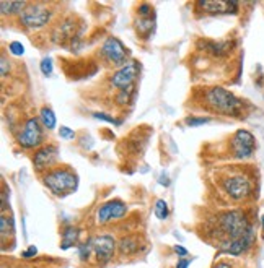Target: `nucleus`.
Instances as JSON below:
<instances>
[{
  "label": "nucleus",
  "instance_id": "f257e3e1",
  "mask_svg": "<svg viewBox=\"0 0 264 268\" xmlns=\"http://www.w3.org/2000/svg\"><path fill=\"white\" fill-rule=\"evenodd\" d=\"M206 106L210 111H214L217 114H224V115H232V117H236L240 115L243 111V101L238 100L233 93H230L225 88L220 86H214L206 91Z\"/></svg>",
  "mask_w": 264,
  "mask_h": 268
},
{
  "label": "nucleus",
  "instance_id": "f03ea898",
  "mask_svg": "<svg viewBox=\"0 0 264 268\" xmlns=\"http://www.w3.org/2000/svg\"><path fill=\"white\" fill-rule=\"evenodd\" d=\"M42 181L44 185L57 197H67L78 187V177L70 167H52L42 177Z\"/></svg>",
  "mask_w": 264,
  "mask_h": 268
},
{
  "label": "nucleus",
  "instance_id": "7ed1b4c3",
  "mask_svg": "<svg viewBox=\"0 0 264 268\" xmlns=\"http://www.w3.org/2000/svg\"><path fill=\"white\" fill-rule=\"evenodd\" d=\"M217 220H218L217 221L218 228L222 229V232L230 240H235V239L245 236L246 232L251 229L246 214L240 210L225 211L222 214H218ZM230 240H228V242H230Z\"/></svg>",
  "mask_w": 264,
  "mask_h": 268
},
{
  "label": "nucleus",
  "instance_id": "20e7f679",
  "mask_svg": "<svg viewBox=\"0 0 264 268\" xmlns=\"http://www.w3.org/2000/svg\"><path fill=\"white\" fill-rule=\"evenodd\" d=\"M18 145L23 150H34L41 147V143L44 140V133L41 127V120L38 117H31L25 122L21 130L18 132Z\"/></svg>",
  "mask_w": 264,
  "mask_h": 268
},
{
  "label": "nucleus",
  "instance_id": "39448f33",
  "mask_svg": "<svg viewBox=\"0 0 264 268\" xmlns=\"http://www.w3.org/2000/svg\"><path fill=\"white\" fill-rule=\"evenodd\" d=\"M51 16L52 12L46 5L36 4V5H28L25 8V12L20 15V21L30 30H39L49 23Z\"/></svg>",
  "mask_w": 264,
  "mask_h": 268
},
{
  "label": "nucleus",
  "instance_id": "423d86ee",
  "mask_svg": "<svg viewBox=\"0 0 264 268\" xmlns=\"http://www.w3.org/2000/svg\"><path fill=\"white\" fill-rule=\"evenodd\" d=\"M254 150H256V140H254L253 133L248 130H236L232 138V153L238 159H246L253 156Z\"/></svg>",
  "mask_w": 264,
  "mask_h": 268
},
{
  "label": "nucleus",
  "instance_id": "0eeeda50",
  "mask_svg": "<svg viewBox=\"0 0 264 268\" xmlns=\"http://www.w3.org/2000/svg\"><path fill=\"white\" fill-rule=\"evenodd\" d=\"M222 185H224L225 192L230 195V199H233L236 202L248 199V197L251 195V190H253L250 179L245 177V176H240V174L227 177L222 182Z\"/></svg>",
  "mask_w": 264,
  "mask_h": 268
},
{
  "label": "nucleus",
  "instance_id": "6e6552de",
  "mask_svg": "<svg viewBox=\"0 0 264 268\" xmlns=\"http://www.w3.org/2000/svg\"><path fill=\"white\" fill-rule=\"evenodd\" d=\"M101 52L114 67H124L127 64V49L118 38H108L104 41Z\"/></svg>",
  "mask_w": 264,
  "mask_h": 268
},
{
  "label": "nucleus",
  "instance_id": "1a4fd4ad",
  "mask_svg": "<svg viewBox=\"0 0 264 268\" xmlns=\"http://www.w3.org/2000/svg\"><path fill=\"white\" fill-rule=\"evenodd\" d=\"M92 244H93V252L96 260L100 263H108L114 255V250H116V242H114L113 236L100 234L92 239Z\"/></svg>",
  "mask_w": 264,
  "mask_h": 268
},
{
  "label": "nucleus",
  "instance_id": "9d476101",
  "mask_svg": "<svg viewBox=\"0 0 264 268\" xmlns=\"http://www.w3.org/2000/svg\"><path fill=\"white\" fill-rule=\"evenodd\" d=\"M127 213V207L124 202L121 200H109L106 203H103L101 207L96 211V221L100 225H104L111 220H121L124 218Z\"/></svg>",
  "mask_w": 264,
  "mask_h": 268
},
{
  "label": "nucleus",
  "instance_id": "9b49d317",
  "mask_svg": "<svg viewBox=\"0 0 264 268\" xmlns=\"http://www.w3.org/2000/svg\"><path fill=\"white\" fill-rule=\"evenodd\" d=\"M139 64L137 62H127L124 67H121L116 74L111 77V85L118 89H129L132 83L136 82L139 75Z\"/></svg>",
  "mask_w": 264,
  "mask_h": 268
},
{
  "label": "nucleus",
  "instance_id": "f8f14e48",
  "mask_svg": "<svg viewBox=\"0 0 264 268\" xmlns=\"http://www.w3.org/2000/svg\"><path fill=\"white\" fill-rule=\"evenodd\" d=\"M57 158H59V148L56 145H48V147H41L36 153L33 155V164H34V169H36L38 173H42V171H49L52 169L57 163Z\"/></svg>",
  "mask_w": 264,
  "mask_h": 268
},
{
  "label": "nucleus",
  "instance_id": "ddd939ff",
  "mask_svg": "<svg viewBox=\"0 0 264 268\" xmlns=\"http://www.w3.org/2000/svg\"><path fill=\"white\" fill-rule=\"evenodd\" d=\"M197 7L209 15H235L238 12L235 0H199Z\"/></svg>",
  "mask_w": 264,
  "mask_h": 268
},
{
  "label": "nucleus",
  "instance_id": "4468645a",
  "mask_svg": "<svg viewBox=\"0 0 264 268\" xmlns=\"http://www.w3.org/2000/svg\"><path fill=\"white\" fill-rule=\"evenodd\" d=\"M253 240H254V234H253V229H250L245 236L235 239V240H230V242H227L224 246V252L230 254V255H240V254L245 252V250H248L251 247Z\"/></svg>",
  "mask_w": 264,
  "mask_h": 268
},
{
  "label": "nucleus",
  "instance_id": "2eb2a0df",
  "mask_svg": "<svg viewBox=\"0 0 264 268\" xmlns=\"http://www.w3.org/2000/svg\"><path fill=\"white\" fill-rule=\"evenodd\" d=\"M199 46L204 49V52L210 54L214 57H224L228 56L230 51L233 49V42L232 41H201Z\"/></svg>",
  "mask_w": 264,
  "mask_h": 268
},
{
  "label": "nucleus",
  "instance_id": "dca6fc26",
  "mask_svg": "<svg viewBox=\"0 0 264 268\" xmlns=\"http://www.w3.org/2000/svg\"><path fill=\"white\" fill-rule=\"evenodd\" d=\"M57 34V42H64V41H70L74 39V34H75V23L72 18H65V20L59 25V28L56 30Z\"/></svg>",
  "mask_w": 264,
  "mask_h": 268
},
{
  "label": "nucleus",
  "instance_id": "f3484780",
  "mask_svg": "<svg viewBox=\"0 0 264 268\" xmlns=\"http://www.w3.org/2000/svg\"><path fill=\"white\" fill-rule=\"evenodd\" d=\"M78 236H80V229L78 228H75V226L65 228L64 232H62V242H60V247H62L64 250H67L72 246H75L77 240H78Z\"/></svg>",
  "mask_w": 264,
  "mask_h": 268
},
{
  "label": "nucleus",
  "instance_id": "a211bd4d",
  "mask_svg": "<svg viewBox=\"0 0 264 268\" xmlns=\"http://www.w3.org/2000/svg\"><path fill=\"white\" fill-rule=\"evenodd\" d=\"M119 252L122 255H132V254H136L137 250H139V242H137V239L136 237H122L119 240Z\"/></svg>",
  "mask_w": 264,
  "mask_h": 268
},
{
  "label": "nucleus",
  "instance_id": "6ab92c4d",
  "mask_svg": "<svg viewBox=\"0 0 264 268\" xmlns=\"http://www.w3.org/2000/svg\"><path fill=\"white\" fill-rule=\"evenodd\" d=\"M28 7L26 2H0V10L2 15H15V13H23L25 8Z\"/></svg>",
  "mask_w": 264,
  "mask_h": 268
},
{
  "label": "nucleus",
  "instance_id": "aec40b11",
  "mask_svg": "<svg viewBox=\"0 0 264 268\" xmlns=\"http://www.w3.org/2000/svg\"><path fill=\"white\" fill-rule=\"evenodd\" d=\"M39 120H41L44 129L52 130L56 127V114H54V111H52L51 107H42L41 112H39Z\"/></svg>",
  "mask_w": 264,
  "mask_h": 268
},
{
  "label": "nucleus",
  "instance_id": "412c9836",
  "mask_svg": "<svg viewBox=\"0 0 264 268\" xmlns=\"http://www.w3.org/2000/svg\"><path fill=\"white\" fill-rule=\"evenodd\" d=\"M153 25L155 21L152 18H139L136 21V30L140 36H144V38H148L150 33L153 31Z\"/></svg>",
  "mask_w": 264,
  "mask_h": 268
},
{
  "label": "nucleus",
  "instance_id": "4be33fe9",
  "mask_svg": "<svg viewBox=\"0 0 264 268\" xmlns=\"http://www.w3.org/2000/svg\"><path fill=\"white\" fill-rule=\"evenodd\" d=\"M153 213H155V216L158 218V220H166L168 218V214H170V208H168V203H166L165 200H157L155 202V210H153Z\"/></svg>",
  "mask_w": 264,
  "mask_h": 268
},
{
  "label": "nucleus",
  "instance_id": "5701e85b",
  "mask_svg": "<svg viewBox=\"0 0 264 268\" xmlns=\"http://www.w3.org/2000/svg\"><path fill=\"white\" fill-rule=\"evenodd\" d=\"M0 228H2V240H5L8 236H13V220L12 218H7L5 214H2Z\"/></svg>",
  "mask_w": 264,
  "mask_h": 268
},
{
  "label": "nucleus",
  "instance_id": "b1692460",
  "mask_svg": "<svg viewBox=\"0 0 264 268\" xmlns=\"http://www.w3.org/2000/svg\"><path fill=\"white\" fill-rule=\"evenodd\" d=\"M92 252H93V244H92V240H88L86 244H82L80 247H78V255H80V260H82V262H86Z\"/></svg>",
  "mask_w": 264,
  "mask_h": 268
},
{
  "label": "nucleus",
  "instance_id": "393cba45",
  "mask_svg": "<svg viewBox=\"0 0 264 268\" xmlns=\"http://www.w3.org/2000/svg\"><path fill=\"white\" fill-rule=\"evenodd\" d=\"M41 71L44 77H51L52 74V59L51 57H44L41 60Z\"/></svg>",
  "mask_w": 264,
  "mask_h": 268
},
{
  "label": "nucleus",
  "instance_id": "a878e982",
  "mask_svg": "<svg viewBox=\"0 0 264 268\" xmlns=\"http://www.w3.org/2000/svg\"><path fill=\"white\" fill-rule=\"evenodd\" d=\"M137 12L140 15V18H152V12H153V8L148 5V4H140L139 8H137Z\"/></svg>",
  "mask_w": 264,
  "mask_h": 268
},
{
  "label": "nucleus",
  "instance_id": "bb28decb",
  "mask_svg": "<svg viewBox=\"0 0 264 268\" xmlns=\"http://www.w3.org/2000/svg\"><path fill=\"white\" fill-rule=\"evenodd\" d=\"M8 51H10V52L13 54V56H23L25 47H23L21 42L13 41V42H10V46H8Z\"/></svg>",
  "mask_w": 264,
  "mask_h": 268
},
{
  "label": "nucleus",
  "instance_id": "cd10ccee",
  "mask_svg": "<svg viewBox=\"0 0 264 268\" xmlns=\"http://www.w3.org/2000/svg\"><path fill=\"white\" fill-rule=\"evenodd\" d=\"M209 122H210V117H188L186 119V124L191 125V127H197V125H204Z\"/></svg>",
  "mask_w": 264,
  "mask_h": 268
},
{
  "label": "nucleus",
  "instance_id": "c85d7f7f",
  "mask_svg": "<svg viewBox=\"0 0 264 268\" xmlns=\"http://www.w3.org/2000/svg\"><path fill=\"white\" fill-rule=\"evenodd\" d=\"M59 135L62 137V138H69V140H72V138H75V132L74 130H70L69 127H60L59 129Z\"/></svg>",
  "mask_w": 264,
  "mask_h": 268
},
{
  "label": "nucleus",
  "instance_id": "c756f323",
  "mask_svg": "<svg viewBox=\"0 0 264 268\" xmlns=\"http://www.w3.org/2000/svg\"><path fill=\"white\" fill-rule=\"evenodd\" d=\"M36 254H38V249L34 247V246H30L28 249L23 250V252H21V257H23V258H31V257H34Z\"/></svg>",
  "mask_w": 264,
  "mask_h": 268
},
{
  "label": "nucleus",
  "instance_id": "7c9ffc66",
  "mask_svg": "<svg viewBox=\"0 0 264 268\" xmlns=\"http://www.w3.org/2000/svg\"><path fill=\"white\" fill-rule=\"evenodd\" d=\"M96 119H101V120H106V122H109V124H119L116 119L114 117H109V115H106V114H103V112H95L93 114Z\"/></svg>",
  "mask_w": 264,
  "mask_h": 268
},
{
  "label": "nucleus",
  "instance_id": "2f4dec72",
  "mask_svg": "<svg viewBox=\"0 0 264 268\" xmlns=\"http://www.w3.org/2000/svg\"><path fill=\"white\" fill-rule=\"evenodd\" d=\"M0 64H2V78H5L8 74V68H10V64H8L5 56H2V59H0Z\"/></svg>",
  "mask_w": 264,
  "mask_h": 268
},
{
  "label": "nucleus",
  "instance_id": "473e14b6",
  "mask_svg": "<svg viewBox=\"0 0 264 268\" xmlns=\"http://www.w3.org/2000/svg\"><path fill=\"white\" fill-rule=\"evenodd\" d=\"M174 252L178 254V255H181V257H186V255H188V250L184 249L183 246H176V247H174Z\"/></svg>",
  "mask_w": 264,
  "mask_h": 268
},
{
  "label": "nucleus",
  "instance_id": "72a5a7b5",
  "mask_svg": "<svg viewBox=\"0 0 264 268\" xmlns=\"http://www.w3.org/2000/svg\"><path fill=\"white\" fill-rule=\"evenodd\" d=\"M189 265H191V260H188V258H181L178 265H176V268H188Z\"/></svg>",
  "mask_w": 264,
  "mask_h": 268
},
{
  "label": "nucleus",
  "instance_id": "f704fd0d",
  "mask_svg": "<svg viewBox=\"0 0 264 268\" xmlns=\"http://www.w3.org/2000/svg\"><path fill=\"white\" fill-rule=\"evenodd\" d=\"M214 268H232L228 263H218V265H215Z\"/></svg>",
  "mask_w": 264,
  "mask_h": 268
},
{
  "label": "nucleus",
  "instance_id": "c9c22d12",
  "mask_svg": "<svg viewBox=\"0 0 264 268\" xmlns=\"http://www.w3.org/2000/svg\"><path fill=\"white\" fill-rule=\"evenodd\" d=\"M261 223H262V228H264V214H262V218H261Z\"/></svg>",
  "mask_w": 264,
  "mask_h": 268
}]
</instances>
